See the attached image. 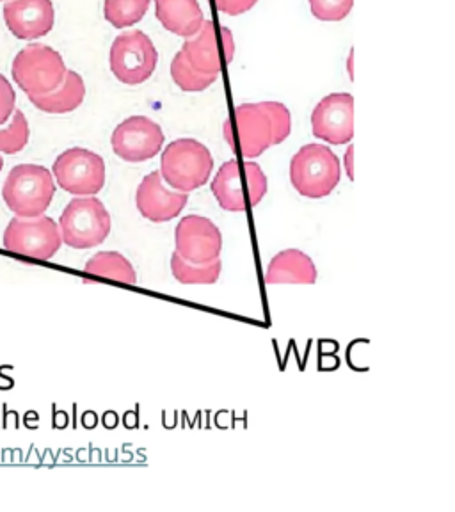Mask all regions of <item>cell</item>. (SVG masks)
<instances>
[{
  "label": "cell",
  "mask_w": 455,
  "mask_h": 512,
  "mask_svg": "<svg viewBox=\"0 0 455 512\" xmlns=\"http://www.w3.org/2000/svg\"><path fill=\"white\" fill-rule=\"evenodd\" d=\"M152 0H105L104 16L114 29H127L143 20Z\"/></svg>",
  "instance_id": "cell-22"
},
{
  "label": "cell",
  "mask_w": 455,
  "mask_h": 512,
  "mask_svg": "<svg viewBox=\"0 0 455 512\" xmlns=\"http://www.w3.org/2000/svg\"><path fill=\"white\" fill-rule=\"evenodd\" d=\"M2 168H4V159L0 157V171H2Z\"/></svg>",
  "instance_id": "cell-29"
},
{
  "label": "cell",
  "mask_w": 455,
  "mask_h": 512,
  "mask_svg": "<svg viewBox=\"0 0 455 512\" xmlns=\"http://www.w3.org/2000/svg\"><path fill=\"white\" fill-rule=\"evenodd\" d=\"M256 2L258 0H216V8L226 15L239 16L255 8Z\"/></svg>",
  "instance_id": "cell-27"
},
{
  "label": "cell",
  "mask_w": 455,
  "mask_h": 512,
  "mask_svg": "<svg viewBox=\"0 0 455 512\" xmlns=\"http://www.w3.org/2000/svg\"><path fill=\"white\" fill-rule=\"evenodd\" d=\"M171 77L182 91L198 93V91L210 88L219 75H205V73L196 72L191 64L187 63L184 54L178 52L171 63Z\"/></svg>",
  "instance_id": "cell-23"
},
{
  "label": "cell",
  "mask_w": 455,
  "mask_h": 512,
  "mask_svg": "<svg viewBox=\"0 0 455 512\" xmlns=\"http://www.w3.org/2000/svg\"><path fill=\"white\" fill-rule=\"evenodd\" d=\"M111 214L95 196H77L70 201L59 219L63 244L73 249L100 246L111 233Z\"/></svg>",
  "instance_id": "cell-6"
},
{
  "label": "cell",
  "mask_w": 455,
  "mask_h": 512,
  "mask_svg": "<svg viewBox=\"0 0 455 512\" xmlns=\"http://www.w3.org/2000/svg\"><path fill=\"white\" fill-rule=\"evenodd\" d=\"M111 144L121 160L144 162L157 157L164 144V132L148 116H130L114 128Z\"/></svg>",
  "instance_id": "cell-11"
},
{
  "label": "cell",
  "mask_w": 455,
  "mask_h": 512,
  "mask_svg": "<svg viewBox=\"0 0 455 512\" xmlns=\"http://www.w3.org/2000/svg\"><path fill=\"white\" fill-rule=\"evenodd\" d=\"M29 137H31L29 121L25 118L24 112L15 109L8 127L0 128V153L16 155L22 152L29 143Z\"/></svg>",
  "instance_id": "cell-24"
},
{
  "label": "cell",
  "mask_w": 455,
  "mask_h": 512,
  "mask_svg": "<svg viewBox=\"0 0 455 512\" xmlns=\"http://www.w3.org/2000/svg\"><path fill=\"white\" fill-rule=\"evenodd\" d=\"M214 171V157L205 144L185 137L166 146L160 157V175L171 189L192 192L207 184Z\"/></svg>",
  "instance_id": "cell-3"
},
{
  "label": "cell",
  "mask_w": 455,
  "mask_h": 512,
  "mask_svg": "<svg viewBox=\"0 0 455 512\" xmlns=\"http://www.w3.org/2000/svg\"><path fill=\"white\" fill-rule=\"evenodd\" d=\"M54 176L38 164H20L9 171L2 198L16 217H38L47 212L56 194Z\"/></svg>",
  "instance_id": "cell-4"
},
{
  "label": "cell",
  "mask_w": 455,
  "mask_h": 512,
  "mask_svg": "<svg viewBox=\"0 0 455 512\" xmlns=\"http://www.w3.org/2000/svg\"><path fill=\"white\" fill-rule=\"evenodd\" d=\"M221 36H223V27L219 29L212 20H207L201 25L200 31L191 36V40L185 41L180 52L196 72L219 75L223 63H232L233 54H235L233 43L221 47L219 43Z\"/></svg>",
  "instance_id": "cell-15"
},
{
  "label": "cell",
  "mask_w": 455,
  "mask_h": 512,
  "mask_svg": "<svg viewBox=\"0 0 455 512\" xmlns=\"http://www.w3.org/2000/svg\"><path fill=\"white\" fill-rule=\"evenodd\" d=\"M157 61V48L143 31L123 32L112 43L109 56L111 72L127 86H139L150 79L157 68Z\"/></svg>",
  "instance_id": "cell-9"
},
{
  "label": "cell",
  "mask_w": 455,
  "mask_h": 512,
  "mask_svg": "<svg viewBox=\"0 0 455 512\" xmlns=\"http://www.w3.org/2000/svg\"><path fill=\"white\" fill-rule=\"evenodd\" d=\"M52 176L63 191L73 196H95L104 189L105 162L86 148H70L57 157Z\"/></svg>",
  "instance_id": "cell-10"
},
{
  "label": "cell",
  "mask_w": 455,
  "mask_h": 512,
  "mask_svg": "<svg viewBox=\"0 0 455 512\" xmlns=\"http://www.w3.org/2000/svg\"><path fill=\"white\" fill-rule=\"evenodd\" d=\"M86 98V84L79 73L66 70L59 88L47 95L29 96L31 104L47 114H68L79 109Z\"/></svg>",
  "instance_id": "cell-19"
},
{
  "label": "cell",
  "mask_w": 455,
  "mask_h": 512,
  "mask_svg": "<svg viewBox=\"0 0 455 512\" xmlns=\"http://www.w3.org/2000/svg\"><path fill=\"white\" fill-rule=\"evenodd\" d=\"M15 109V89L9 84L8 79L0 73V125H4L13 116Z\"/></svg>",
  "instance_id": "cell-26"
},
{
  "label": "cell",
  "mask_w": 455,
  "mask_h": 512,
  "mask_svg": "<svg viewBox=\"0 0 455 512\" xmlns=\"http://www.w3.org/2000/svg\"><path fill=\"white\" fill-rule=\"evenodd\" d=\"M2 242L9 253L34 260H50L63 246L59 224L47 216L13 217Z\"/></svg>",
  "instance_id": "cell-8"
},
{
  "label": "cell",
  "mask_w": 455,
  "mask_h": 512,
  "mask_svg": "<svg viewBox=\"0 0 455 512\" xmlns=\"http://www.w3.org/2000/svg\"><path fill=\"white\" fill-rule=\"evenodd\" d=\"M342 178V164L324 144H306L292 157L290 182L301 196L310 200L326 198Z\"/></svg>",
  "instance_id": "cell-5"
},
{
  "label": "cell",
  "mask_w": 455,
  "mask_h": 512,
  "mask_svg": "<svg viewBox=\"0 0 455 512\" xmlns=\"http://www.w3.org/2000/svg\"><path fill=\"white\" fill-rule=\"evenodd\" d=\"M354 0H310V9L322 22H340L351 13Z\"/></svg>",
  "instance_id": "cell-25"
},
{
  "label": "cell",
  "mask_w": 455,
  "mask_h": 512,
  "mask_svg": "<svg viewBox=\"0 0 455 512\" xmlns=\"http://www.w3.org/2000/svg\"><path fill=\"white\" fill-rule=\"evenodd\" d=\"M292 116L280 102H258L235 107L224 121V139L235 153L255 159L290 136Z\"/></svg>",
  "instance_id": "cell-1"
},
{
  "label": "cell",
  "mask_w": 455,
  "mask_h": 512,
  "mask_svg": "<svg viewBox=\"0 0 455 512\" xmlns=\"http://www.w3.org/2000/svg\"><path fill=\"white\" fill-rule=\"evenodd\" d=\"M269 184L267 176L253 160L240 162L228 160L217 171L210 191L214 194L219 207L226 212H246L264 200Z\"/></svg>",
  "instance_id": "cell-2"
},
{
  "label": "cell",
  "mask_w": 455,
  "mask_h": 512,
  "mask_svg": "<svg viewBox=\"0 0 455 512\" xmlns=\"http://www.w3.org/2000/svg\"><path fill=\"white\" fill-rule=\"evenodd\" d=\"M264 281L267 285L278 283H296V285H313L317 281V267L312 258L299 249H285L274 256L265 271Z\"/></svg>",
  "instance_id": "cell-17"
},
{
  "label": "cell",
  "mask_w": 455,
  "mask_h": 512,
  "mask_svg": "<svg viewBox=\"0 0 455 512\" xmlns=\"http://www.w3.org/2000/svg\"><path fill=\"white\" fill-rule=\"evenodd\" d=\"M155 16L164 29L182 38H191L203 25L198 0H155Z\"/></svg>",
  "instance_id": "cell-18"
},
{
  "label": "cell",
  "mask_w": 455,
  "mask_h": 512,
  "mask_svg": "<svg viewBox=\"0 0 455 512\" xmlns=\"http://www.w3.org/2000/svg\"><path fill=\"white\" fill-rule=\"evenodd\" d=\"M0 2H8V0H0Z\"/></svg>",
  "instance_id": "cell-30"
},
{
  "label": "cell",
  "mask_w": 455,
  "mask_h": 512,
  "mask_svg": "<svg viewBox=\"0 0 455 512\" xmlns=\"http://www.w3.org/2000/svg\"><path fill=\"white\" fill-rule=\"evenodd\" d=\"M66 75V64L54 48L31 43L16 54L13 79L27 96L47 95L59 88Z\"/></svg>",
  "instance_id": "cell-7"
},
{
  "label": "cell",
  "mask_w": 455,
  "mask_h": 512,
  "mask_svg": "<svg viewBox=\"0 0 455 512\" xmlns=\"http://www.w3.org/2000/svg\"><path fill=\"white\" fill-rule=\"evenodd\" d=\"M175 248L191 264H210L221 256L223 235L208 217L185 216L176 226Z\"/></svg>",
  "instance_id": "cell-12"
},
{
  "label": "cell",
  "mask_w": 455,
  "mask_h": 512,
  "mask_svg": "<svg viewBox=\"0 0 455 512\" xmlns=\"http://www.w3.org/2000/svg\"><path fill=\"white\" fill-rule=\"evenodd\" d=\"M223 271V262L217 258L210 264H191L178 253L171 255V272L184 285H214Z\"/></svg>",
  "instance_id": "cell-21"
},
{
  "label": "cell",
  "mask_w": 455,
  "mask_h": 512,
  "mask_svg": "<svg viewBox=\"0 0 455 512\" xmlns=\"http://www.w3.org/2000/svg\"><path fill=\"white\" fill-rule=\"evenodd\" d=\"M313 136L329 144L351 143L354 136V98L349 93H331L312 112Z\"/></svg>",
  "instance_id": "cell-13"
},
{
  "label": "cell",
  "mask_w": 455,
  "mask_h": 512,
  "mask_svg": "<svg viewBox=\"0 0 455 512\" xmlns=\"http://www.w3.org/2000/svg\"><path fill=\"white\" fill-rule=\"evenodd\" d=\"M345 171H347V176L351 178V180H354V169H352V146H349L347 148V153H345Z\"/></svg>",
  "instance_id": "cell-28"
},
{
  "label": "cell",
  "mask_w": 455,
  "mask_h": 512,
  "mask_svg": "<svg viewBox=\"0 0 455 512\" xmlns=\"http://www.w3.org/2000/svg\"><path fill=\"white\" fill-rule=\"evenodd\" d=\"M84 271L93 276L107 280L121 281L128 285H136L137 274L134 265L118 251H100L89 260Z\"/></svg>",
  "instance_id": "cell-20"
},
{
  "label": "cell",
  "mask_w": 455,
  "mask_h": 512,
  "mask_svg": "<svg viewBox=\"0 0 455 512\" xmlns=\"http://www.w3.org/2000/svg\"><path fill=\"white\" fill-rule=\"evenodd\" d=\"M4 22L18 40H38L54 27V4L52 0H8L4 6Z\"/></svg>",
  "instance_id": "cell-16"
},
{
  "label": "cell",
  "mask_w": 455,
  "mask_h": 512,
  "mask_svg": "<svg viewBox=\"0 0 455 512\" xmlns=\"http://www.w3.org/2000/svg\"><path fill=\"white\" fill-rule=\"evenodd\" d=\"M189 192L175 191L168 187L160 171H153L143 178L136 192L139 214L152 223H168L180 216L187 207Z\"/></svg>",
  "instance_id": "cell-14"
}]
</instances>
